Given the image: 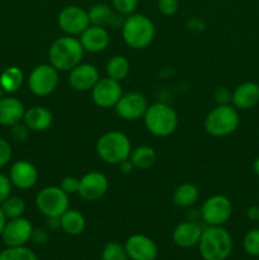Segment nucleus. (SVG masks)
Here are the masks:
<instances>
[{"label":"nucleus","mask_w":259,"mask_h":260,"mask_svg":"<svg viewBox=\"0 0 259 260\" xmlns=\"http://www.w3.org/2000/svg\"><path fill=\"white\" fill-rule=\"evenodd\" d=\"M25 108L22 102L13 96L0 98V126L13 127L23 121Z\"/></svg>","instance_id":"21"},{"label":"nucleus","mask_w":259,"mask_h":260,"mask_svg":"<svg viewBox=\"0 0 259 260\" xmlns=\"http://www.w3.org/2000/svg\"><path fill=\"white\" fill-rule=\"evenodd\" d=\"M198 198H200V190L197 185L193 183H183L175 188L172 200L177 207L187 208L196 205Z\"/></svg>","instance_id":"24"},{"label":"nucleus","mask_w":259,"mask_h":260,"mask_svg":"<svg viewBox=\"0 0 259 260\" xmlns=\"http://www.w3.org/2000/svg\"><path fill=\"white\" fill-rule=\"evenodd\" d=\"M144 123L147 131L156 137H168L178 127L177 112L167 103L156 102L147 107L144 114Z\"/></svg>","instance_id":"5"},{"label":"nucleus","mask_w":259,"mask_h":260,"mask_svg":"<svg viewBox=\"0 0 259 260\" xmlns=\"http://www.w3.org/2000/svg\"><path fill=\"white\" fill-rule=\"evenodd\" d=\"M69 194L56 185L43 188L36 196V207L47 218H60L69 210Z\"/></svg>","instance_id":"7"},{"label":"nucleus","mask_w":259,"mask_h":260,"mask_svg":"<svg viewBox=\"0 0 259 260\" xmlns=\"http://www.w3.org/2000/svg\"><path fill=\"white\" fill-rule=\"evenodd\" d=\"M60 188L66 193V194H74L79 190V179L75 177H65L61 180Z\"/></svg>","instance_id":"35"},{"label":"nucleus","mask_w":259,"mask_h":260,"mask_svg":"<svg viewBox=\"0 0 259 260\" xmlns=\"http://www.w3.org/2000/svg\"><path fill=\"white\" fill-rule=\"evenodd\" d=\"M83 56V46L74 36L57 38L48 50V60L57 71H70L81 63Z\"/></svg>","instance_id":"2"},{"label":"nucleus","mask_w":259,"mask_h":260,"mask_svg":"<svg viewBox=\"0 0 259 260\" xmlns=\"http://www.w3.org/2000/svg\"><path fill=\"white\" fill-rule=\"evenodd\" d=\"M58 27L68 36H80L90 25L88 12L78 5L65 7L57 17Z\"/></svg>","instance_id":"10"},{"label":"nucleus","mask_w":259,"mask_h":260,"mask_svg":"<svg viewBox=\"0 0 259 260\" xmlns=\"http://www.w3.org/2000/svg\"><path fill=\"white\" fill-rule=\"evenodd\" d=\"M88 15L89 20H90V24L106 27V25H111L114 12L112 10V8L109 5L104 4V3H99V4L93 5L88 10Z\"/></svg>","instance_id":"28"},{"label":"nucleus","mask_w":259,"mask_h":260,"mask_svg":"<svg viewBox=\"0 0 259 260\" xmlns=\"http://www.w3.org/2000/svg\"><path fill=\"white\" fill-rule=\"evenodd\" d=\"M58 220H60V228L62 229L63 233L70 236H78L85 230V217L78 210L69 208Z\"/></svg>","instance_id":"23"},{"label":"nucleus","mask_w":259,"mask_h":260,"mask_svg":"<svg viewBox=\"0 0 259 260\" xmlns=\"http://www.w3.org/2000/svg\"><path fill=\"white\" fill-rule=\"evenodd\" d=\"M256 222H258V225H259V220H258V221H256Z\"/></svg>","instance_id":"46"},{"label":"nucleus","mask_w":259,"mask_h":260,"mask_svg":"<svg viewBox=\"0 0 259 260\" xmlns=\"http://www.w3.org/2000/svg\"><path fill=\"white\" fill-rule=\"evenodd\" d=\"M149 103L145 95L137 91L122 94L118 103L114 106L116 113L124 121H136L144 117Z\"/></svg>","instance_id":"13"},{"label":"nucleus","mask_w":259,"mask_h":260,"mask_svg":"<svg viewBox=\"0 0 259 260\" xmlns=\"http://www.w3.org/2000/svg\"><path fill=\"white\" fill-rule=\"evenodd\" d=\"M58 86V71L51 63H41L30 71L28 88L35 95L47 96Z\"/></svg>","instance_id":"9"},{"label":"nucleus","mask_w":259,"mask_h":260,"mask_svg":"<svg viewBox=\"0 0 259 260\" xmlns=\"http://www.w3.org/2000/svg\"><path fill=\"white\" fill-rule=\"evenodd\" d=\"M5 223H7V217H5L4 212H3L2 210V206H0V236H2L3 230H4L5 228Z\"/></svg>","instance_id":"43"},{"label":"nucleus","mask_w":259,"mask_h":260,"mask_svg":"<svg viewBox=\"0 0 259 260\" xmlns=\"http://www.w3.org/2000/svg\"><path fill=\"white\" fill-rule=\"evenodd\" d=\"M121 81H117L111 78L99 79L98 83L91 89V99L94 103L101 108H111L118 103L122 96Z\"/></svg>","instance_id":"12"},{"label":"nucleus","mask_w":259,"mask_h":260,"mask_svg":"<svg viewBox=\"0 0 259 260\" xmlns=\"http://www.w3.org/2000/svg\"><path fill=\"white\" fill-rule=\"evenodd\" d=\"M79 41H80L84 51L98 53L108 47L111 38H109V33L106 29V27L90 24L81 33Z\"/></svg>","instance_id":"18"},{"label":"nucleus","mask_w":259,"mask_h":260,"mask_svg":"<svg viewBox=\"0 0 259 260\" xmlns=\"http://www.w3.org/2000/svg\"><path fill=\"white\" fill-rule=\"evenodd\" d=\"M98 156L107 164L119 165L130 157L132 145L127 135L119 131H108L102 135L95 145Z\"/></svg>","instance_id":"4"},{"label":"nucleus","mask_w":259,"mask_h":260,"mask_svg":"<svg viewBox=\"0 0 259 260\" xmlns=\"http://www.w3.org/2000/svg\"><path fill=\"white\" fill-rule=\"evenodd\" d=\"M130 260H156L159 249L156 243L144 234H134L124 243Z\"/></svg>","instance_id":"14"},{"label":"nucleus","mask_w":259,"mask_h":260,"mask_svg":"<svg viewBox=\"0 0 259 260\" xmlns=\"http://www.w3.org/2000/svg\"><path fill=\"white\" fill-rule=\"evenodd\" d=\"M253 170H254V173H255V174L259 177V156L256 157L255 160H254V162H253Z\"/></svg>","instance_id":"44"},{"label":"nucleus","mask_w":259,"mask_h":260,"mask_svg":"<svg viewBox=\"0 0 259 260\" xmlns=\"http://www.w3.org/2000/svg\"><path fill=\"white\" fill-rule=\"evenodd\" d=\"M233 215V203L226 196L208 197L201 207V218L207 226H223Z\"/></svg>","instance_id":"8"},{"label":"nucleus","mask_w":259,"mask_h":260,"mask_svg":"<svg viewBox=\"0 0 259 260\" xmlns=\"http://www.w3.org/2000/svg\"><path fill=\"white\" fill-rule=\"evenodd\" d=\"M156 152L149 145H141L135 149H132L128 159L131 160L132 165L135 169L139 170H147L154 167L156 162Z\"/></svg>","instance_id":"25"},{"label":"nucleus","mask_w":259,"mask_h":260,"mask_svg":"<svg viewBox=\"0 0 259 260\" xmlns=\"http://www.w3.org/2000/svg\"><path fill=\"white\" fill-rule=\"evenodd\" d=\"M201 235H202V228L195 221H184L175 226L173 231V243L180 249H190L198 245Z\"/></svg>","instance_id":"19"},{"label":"nucleus","mask_w":259,"mask_h":260,"mask_svg":"<svg viewBox=\"0 0 259 260\" xmlns=\"http://www.w3.org/2000/svg\"><path fill=\"white\" fill-rule=\"evenodd\" d=\"M9 179L18 189H30L37 184L38 170L32 162L27 160H18L10 168Z\"/></svg>","instance_id":"17"},{"label":"nucleus","mask_w":259,"mask_h":260,"mask_svg":"<svg viewBox=\"0 0 259 260\" xmlns=\"http://www.w3.org/2000/svg\"><path fill=\"white\" fill-rule=\"evenodd\" d=\"M231 103L236 109L246 111L251 109L259 103V85L253 81H245L235 88L233 91Z\"/></svg>","instance_id":"20"},{"label":"nucleus","mask_w":259,"mask_h":260,"mask_svg":"<svg viewBox=\"0 0 259 260\" xmlns=\"http://www.w3.org/2000/svg\"><path fill=\"white\" fill-rule=\"evenodd\" d=\"M112 5L119 14L130 15L137 9L139 0H112Z\"/></svg>","instance_id":"33"},{"label":"nucleus","mask_w":259,"mask_h":260,"mask_svg":"<svg viewBox=\"0 0 259 260\" xmlns=\"http://www.w3.org/2000/svg\"><path fill=\"white\" fill-rule=\"evenodd\" d=\"M243 248L249 256L259 258V228L251 229L245 234L243 239Z\"/></svg>","instance_id":"32"},{"label":"nucleus","mask_w":259,"mask_h":260,"mask_svg":"<svg viewBox=\"0 0 259 260\" xmlns=\"http://www.w3.org/2000/svg\"><path fill=\"white\" fill-rule=\"evenodd\" d=\"M12 136L17 141H25L29 136V128L24 123H17L12 127Z\"/></svg>","instance_id":"39"},{"label":"nucleus","mask_w":259,"mask_h":260,"mask_svg":"<svg viewBox=\"0 0 259 260\" xmlns=\"http://www.w3.org/2000/svg\"><path fill=\"white\" fill-rule=\"evenodd\" d=\"M30 240H32L35 244H37V245H43V244L47 243L48 240L47 231L43 230V229H35Z\"/></svg>","instance_id":"40"},{"label":"nucleus","mask_w":259,"mask_h":260,"mask_svg":"<svg viewBox=\"0 0 259 260\" xmlns=\"http://www.w3.org/2000/svg\"><path fill=\"white\" fill-rule=\"evenodd\" d=\"M109 187L108 178L101 172H89L79 179V196L88 202L103 197Z\"/></svg>","instance_id":"15"},{"label":"nucleus","mask_w":259,"mask_h":260,"mask_svg":"<svg viewBox=\"0 0 259 260\" xmlns=\"http://www.w3.org/2000/svg\"><path fill=\"white\" fill-rule=\"evenodd\" d=\"M119 168H121V172L123 173V174H130V173H132V170L135 169L134 165H132L131 160L130 159L122 161L121 164H119Z\"/></svg>","instance_id":"42"},{"label":"nucleus","mask_w":259,"mask_h":260,"mask_svg":"<svg viewBox=\"0 0 259 260\" xmlns=\"http://www.w3.org/2000/svg\"><path fill=\"white\" fill-rule=\"evenodd\" d=\"M12 182H10L9 177L4 174H0V205L7 200L12 192Z\"/></svg>","instance_id":"38"},{"label":"nucleus","mask_w":259,"mask_h":260,"mask_svg":"<svg viewBox=\"0 0 259 260\" xmlns=\"http://www.w3.org/2000/svg\"><path fill=\"white\" fill-rule=\"evenodd\" d=\"M53 116L46 107L36 106L27 109L23 116V123L29 128V131L43 132L51 127Z\"/></svg>","instance_id":"22"},{"label":"nucleus","mask_w":259,"mask_h":260,"mask_svg":"<svg viewBox=\"0 0 259 260\" xmlns=\"http://www.w3.org/2000/svg\"><path fill=\"white\" fill-rule=\"evenodd\" d=\"M122 37L134 50L147 47L155 37V25L149 17L140 13L127 15L122 24Z\"/></svg>","instance_id":"3"},{"label":"nucleus","mask_w":259,"mask_h":260,"mask_svg":"<svg viewBox=\"0 0 259 260\" xmlns=\"http://www.w3.org/2000/svg\"><path fill=\"white\" fill-rule=\"evenodd\" d=\"M240 123L238 109L231 104L217 106L207 114L205 129L213 137H225L234 134Z\"/></svg>","instance_id":"6"},{"label":"nucleus","mask_w":259,"mask_h":260,"mask_svg":"<svg viewBox=\"0 0 259 260\" xmlns=\"http://www.w3.org/2000/svg\"><path fill=\"white\" fill-rule=\"evenodd\" d=\"M99 79V70L91 63H79L69 74V84L76 91L91 90Z\"/></svg>","instance_id":"16"},{"label":"nucleus","mask_w":259,"mask_h":260,"mask_svg":"<svg viewBox=\"0 0 259 260\" xmlns=\"http://www.w3.org/2000/svg\"><path fill=\"white\" fill-rule=\"evenodd\" d=\"M0 260H38V256L27 246H7V249L0 251Z\"/></svg>","instance_id":"30"},{"label":"nucleus","mask_w":259,"mask_h":260,"mask_svg":"<svg viewBox=\"0 0 259 260\" xmlns=\"http://www.w3.org/2000/svg\"><path fill=\"white\" fill-rule=\"evenodd\" d=\"M12 159V146L7 140L0 137V168L5 167Z\"/></svg>","instance_id":"36"},{"label":"nucleus","mask_w":259,"mask_h":260,"mask_svg":"<svg viewBox=\"0 0 259 260\" xmlns=\"http://www.w3.org/2000/svg\"><path fill=\"white\" fill-rule=\"evenodd\" d=\"M3 93H4V90H3V89L0 88V98H3Z\"/></svg>","instance_id":"45"},{"label":"nucleus","mask_w":259,"mask_h":260,"mask_svg":"<svg viewBox=\"0 0 259 260\" xmlns=\"http://www.w3.org/2000/svg\"><path fill=\"white\" fill-rule=\"evenodd\" d=\"M2 210L4 212L7 220L22 217L25 212V202L17 196H9L4 202L2 203Z\"/></svg>","instance_id":"29"},{"label":"nucleus","mask_w":259,"mask_h":260,"mask_svg":"<svg viewBox=\"0 0 259 260\" xmlns=\"http://www.w3.org/2000/svg\"><path fill=\"white\" fill-rule=\"evenodd\" d=\"M23 80V71L17 66H10L0 74V88L7 93H14L22 86Z\"/></svg>","instance_id":"26"},{"label":"nucleus","mask_w":259,"mask_h":260,"mask_svg":"<svg viewBox=\"0 0 259 260\" xmlns=\"http://www.w3.org/2000/svg\"><path fill=\"white\" fill-rule=\"evenodd\" d=\"M231 98H233V93L229 90L226 86H220L216 89L215 91V101L217 106H225V104L231 103Z\"/></svg>","instance_id":"37"},{"label":"nucleus","mask_w":259,"mask_h":260,"mask_svg":"<svg viewBox=\"0 0 259 260\" xmlns=\"http://www.w3.org/2000/svg\"><path fill=\"white\" fill-rule=\"evenodd\" d=\"M101 260H130V258L124 245L117 241H109L102 250Z\"/></svg>","instance_id":"31"},{"label":"nucleus","mask_w":259,"mask_h":260,"mask_svg":"<svg viewBox=\"0 0 259 260\" xmlns=\"http://www.w3.org/2000/svg\"><path fill=\"white\" fill-rule=\"evenodd\" d=\"M157 9L165 17H172L179 9V0H157Z\"/></svg>","instance_id":"34"},{"label":"nucleus","mask_w":259,"mask_h":260,"mask_svg":"<svg viewBox=\"0 0 259 260\" xmlns=\"http://www.w3.org/2000/svg\"><path fill=\"white\" fill-rule=\"evenodd\" d=\"M106 71L108 78L114 79L117 81L123 80L130 73V61L123 55L112 56L108 62H107Z\"/></svg>","instance_id":"27"},{"label":"nucleus","mask_w":259,"mask_h":260,"mask_svg":"<svg viewBox=\"0 0 259 260\" xmlns=\"http://www.w3.org/2000/svg\"><path fill=\"white\" fill-rule=\"evenodd\" d=\"M33 225L29 220L22 217L12 218L7 221L5 228L0 238L3 239V243L5 246L14 248V246H24L28 241L32 239Z\"/></svg>","instance_id":"11"},{"label":"nucleus","mask_w":259,"mask_h":260,"mask_svg":"<svg viewBox=\"0 0 259 260\" xmlns=\"http://www.w3.org/2000/svg\"><path fill=\"white\" fill-rule=\"evenodd\" d=\"M246 217L250 221H258L259 220V207L258 206H251L246 210Z\"/></svg>","instance_id":"41"},{"label":"nucleus","mask_w":259,"mask_h":260,"mask_svg":"<svg viewBox=\"0 0 259 260\" xmlns=\"http://www.w3.org/2000/svg\"><path fill=\"white\" fill-rule=\"evenodd\" d=\"M234 249L231 234L222 226H207L202 230L198 250L203 260H228Z\"/></svg>","instance_id":"1"}]
</instances>
